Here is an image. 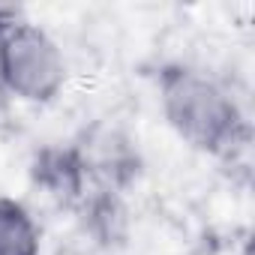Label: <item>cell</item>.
<instances>
[{
  "label": "cell",
  "instance_id": "obj_1",
  "mask_svg": "<svg viewBox=\"0 0 255 255\" xmlns=\"http://www.w3.org/2000/svg\"><path fill=\"white\" fill-rule=\"evenodd\" d=\"M159 108L189 147L222 156L246 138V117L225 84L192 66H165L159 75Z\"/></svg>",
  "mask_w": 255,
  "mask_h": 255
},
{
  "label": "cell",
  "instance_id": "obj_2",
  "mask_svg": "<svg viewBox=\"0 0 255 255\" xmlns=\"http://www.w3.org/2000/svg\"><path fill=\"white\" fill-rule=\"evenodd\" d=\"M66 57L57 39L30 21H12L3 33V93L45 105L66 87Z\"/></svg>",
  "mask_w": 255,
  "mask_h": 255
},
{
  "label": "cell",
  "instance_id": "obj_3",
  "mask_svg": "<svg viewBox=\"0 0 255 255\" xmlns=\"http://www.w3.org/2000/svg\"><path fill=\"white\" fill-rule=\"evenodd\" d=\"M42 231L33 213L9 195H0V255H39Z\"/></svg>",
  "mask_w": 255,
  "mask_h": 255
},
{
  "label": "cell",
  "instance_id": "obj_4",
  "mask_svg": "<svg viewBox=\"0 0 255 255\" xmlns=\"http://www.w3.org/2000/svg\"><path fill=\"white\" fill-rule=\"evenodd\" d=\"M12 21H15L12 12L0 9V93H3V33H6V27H9Z\"/></svg>",
  "mask_w": 255,
  "mask_h": 255
}]
</instances>
